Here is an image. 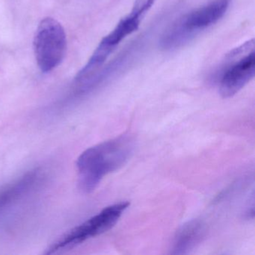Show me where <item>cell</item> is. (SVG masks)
I'll return each mask as SVG.
<instances>
[{"mask_svg":"<svg viewBox=\"0 0 255 255\" xmlns=\"http://www.w3.org/2000/svg\"><path fill=\"white\" fill-rule=\"evenodd\" d=\"M135 141L129 135H123L89 147L77 161V178L80 189L86 193L93 192L103 179L117 171L130 159Z\"/></svg>","mask_w":255,"mask_h":255,"instance_id":"cell-1","label":"cell"},{"mask_svg":"<svg viewBox=\"0 0 255 255\" xmlns=\"http://www.w3.org/2000/svg\"><path fill=\"white\" fill-rule=\"evenodd\" d=\"M129 206L128 201H122L105 207L56 240L48 248L46 254L53 255L68 250L110 231L119 222Z\"/></svg>","mask_w":255,"mask_h":255,"instance_id":"cell-2","label":"cell"},{"mask_svg":"<svg viewBox=\"0 0 255 255\" xmlns=\"http://www.w3.org/2000/svg\"><path fill=\"white\" fill-rule=\"evenodd\" d=\"M67 38L60 23L52 17L43 19L34 37V51L38 67L48 73L57 68L65 58Z\"/></svg>","mask_w":255,"mask_h":255,"instance_id":"cell-3","label":"cell"},{"mask_svg":"<svg viewBox=\"0 0 255 255\" xmlns=\"http://www.w3.org/2000/svg\"><path fill=\"white\" fill-rule=\"evenodd\" d=\"M44 178L42 170L35 168L0 189V220L34 193Z\"/></svg>","mask_w":255,"mask_h":255,"instance_id":"cell-4","label":"cell"},{"mask_svg":"<svg viewBox=\"0 0 255 255\" xmlns=\"http://www.w3.org/2000/svg\"><path fill=\"white\" fill-rule=\"evenodd\" d=\"M219 81V92L222 98H229L238 93L255 77V53H249L234 60H226Z\"/></svg>","mask_w":255,"mask_h":255,"instance_id":"cell-5","label":"cell"},{"mask_svg":"<svg viewBox=\"0 0 255 255\" xmlns=\"http://www.w3.org/2000/svg\"><path fill=\"white\" fill-rule=\"evenodd\" d=\"M231 0H213L207 5L186 14L180 22L192 35L207 29L222 18L229 8Z\"/></svg>","mask_w":255,"mask_h":255,"instance_id":"cell-6","label":"cell"},{"mask_svg":"<svg viewBox=\"0 0 255 255\" xmlns=\"http://www.w3.org/2000/svg\"><path fill=\"white\" fill-rule=\"evenodd\" d=\"M206 234V226L202 221L193 219L182 225L173 240V255H187L202 241Z\"/></svg>","mask_w":255,"mask_h":255,"instance_id":"cell-7","label":"cell"},{"mask_svg":"<svg viewBox=\"0 0 255 255\" xmlns=\"http://www.w3.org/2000/svg\"><path fill=\"white\" fill-rule=\"evenodd\" d=\"M142 18V16L131 11L130 14L122 19L116 28L109 35L104 37L102 41L116 49L122 40L138 29Z\"/></svg>","mask_w":255,"mask_h":255,"instance_id":"cell-8","label":"cell"}]
</instances>
